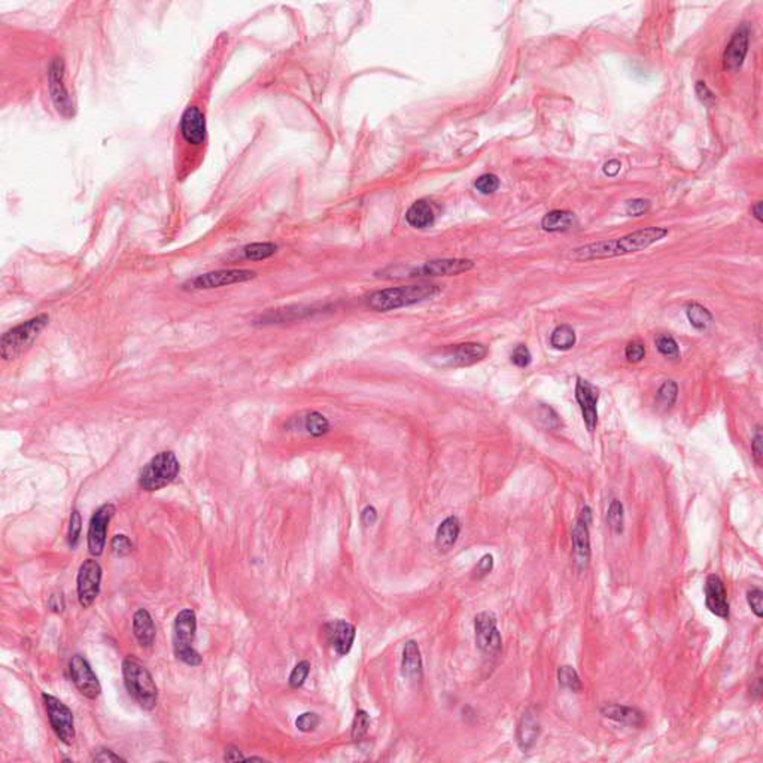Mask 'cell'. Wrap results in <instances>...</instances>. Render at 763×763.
<instances>
[{
  "label": "cell",
  "instance_id": "obj_12",
  "mask_svg": "<svg viewBox=\"0 0 763 763\" xmlns=\"http://www.w3.org/2000/svg\"><path fill=\"white\" fill-rule=\"evenodd\" d=\"M100 582H102V567L96 559H87L79 567L78 579H76V589H78V600L79 604L88 608L100 592Z\"/></svg>",
  "mask_w": 763,
  "mask_h": 763
},
{
  "label": "cell",
  "instance_id": "obj_19",
  "mask_svg": "<svg viewBox=\"0 0 763 763\" xmlns=\"http://www.w3.org/2000/svg\"><path fill=\"white\" fill-rule=\"evenodd\" d=\"M206 120L205 114L197 106L186 108L181 118V135L186 144L203 145L206 140Z\"/></svg>",
  "mask_w": 763,
  "mask_h": 763
},
{
  "label": "cell",
  "instance_id": "obj_1",
  "mask_svg": "<svg viewBox=\"0 0 763 763\" xmlns=\"http://www.w3.org/2000/svg\"><path fill=\"white\" fill-rule=\"evenodd\" d=\"M668 234H670V230L664 227L641 228L613 240H601L596 243L579 246V248L572 249L570 256L574 261H593L626 254H635L647 249L649 246L657 242H661Z\"/></svg>",
  "mask_w": 763,
  "mask_h": 763
},
{
  "label": "cell",
  "instance_id": "obj_33",
  "mask_svg": "<svg viewBox=\"0 0 763 763\" xmlns=\"http://www.w3.org/2000/svg\"><path fill=\"white\" fill-rule=\"evenodd\" d=\"M558 683L562 689L570 690L572 694H579L582 692V680L576 668L571 665H563L558 670Z\"/></svg>",
  "mask_w": 763,
  "mask_h": 763
},
{
  "label": "cell",
  "instance_id": "obj_50",
  "mask_svg": "<svg viewBox=\"0 0 763 763\" xmlns=\"http://www.w3.org/2000/svg\"><path fill=\"white\" fill-rule=\"evenodd\" d=\"M92 760L94 762H125V759L115 755L112 750H106V748L99 750L97 753L92 756Z\"/></svg>",
  "mask_w": 763,
  "mask_h": 763
},
{
  "label": "cell",
  "instance_id": "obj_35",
  "mask_svg": "<svg viewBox=\"0 0 763 763\" xmlns=\"http://www.w3.org/2000/svg\"><path fill=\"white\" fill-rule=\"evenodd\" d=\"M678 397V385L674 380H666L657 391V403L664 408H671Z\"/></svg>",
  "mask_w": 763,
  "mask_h": 763
},
{
  "label": "cell",
  "instance_id": "obj_43",
  "mask_svg": "<svg viewBox=\"0 0 763 763\" xmlns=\"http://www.w3.org/2000/svg\"><path fill=\"white\" fill-rule=\"evenodd\" d=\"M474 185L477 188V191H480L482 194H492V193H495L498 190L500 179H498L497 174L486 173V174L480 176Z\"/></svg>",
  "mask_w": 763,
  "mask_h": 763
},
{
  "label": "cell",
  "instance_id": "obj_27",
  "mask_svg": "<svg viewBox=\"0 0 763 763\" xmlns=\"http://www.w3.org/2000/svg\"><path fill=\"white\" fill-rule=\"evenodd\" d=\"M406 221L410 227L424 230L434 224L436 215H434V209L428 202L418 200L408 207L406 214Z\"/></svg>",
  "mask_w": 763,
  "mask_h": 763
},
{
  "label": "cell",
  "instance_id": "obj_42",
  "mask_svg": "<svg viewBox=\"0 0 763 763\" xmlns=\"http://www.w3.org/2000/svg\"><path fill=\"white\" fill-rule=\"evenodd\" d=\"M111 549H112L115 556H127L133 551V543L130 542V538H128L127 535L118 534V535H115L112 538Z\"/></svg>",
  "mask_w": 763,
  "mask_h": 763
},
{
  "label": "cell",
  "instance_id": "obj_5",
  "mask_svg": "<svg viewBox=\"0 0 763 763\" xmlns=\"http://www.w3.org/2000/svg\"><path fill=\"white\" fill-rule=\"evenodd\" d=\"M48 315H38L34 318L22 322L13 330L6 331L0 338V354L5 361L15 359L21 357L33 345L34 340L42 333L43 328L48 325Z\"/></svg>",
  "mask_w": 763,
  "mask_h": 763
},
{
  "label": "cell",
  "instance_id": "obj_46",
  "mask_svg": "<svg viewBox=\"0 0 763 763\" xmlns=\"http://www.w3.org/2000/svg\"><path fill=\"white\" fill-rule=\"evenodd\" d=\"M492 570H494V556L486 554L477 562V565L474 568V579L482 580L483 577L488 576V574H490Z\"/></svg>",
  "mask_w": 763,
  "mask_h": 763
},
{
  "label": "cell",
  "instance_id": "obj_37",
  "mask_svg": "<svg viewBox=\"0 0 763 763\" xmlns=\"http://www.w3.org/2000/svg\"><path fill=\"white\" fill-rule=\"evenodd\" d=\"M370 727V715L366 710H358L355 714L354 723H352V739L354 741H361V739L367 735Z\"/></svg>",
  "mask_w": 763,
  "mask_h": 763
},
{
  "label": "cell",
  "instance_id": "obj_29",
  "mask_svg": "<svg viewBox=\"0 0 763 763\" xmlns=\"http://www.w3.org/2000/svg\"><path fill=\"white\" fill-rule=\"evenodd\" d=\"M303 427L312 437H322L331 428L330 420H328L322 413L315 412V410L313 412L306 413V418H304L303 420Z\"/></svg>",
  "mask_w": 763,
  "mask_h": 763
},
{
  "label": "cell",
  "instance_id": "obj_7",
  "mask_svg": "<svg viewBox=\"0 0 763 763\" xmlns=\"http://www.w3.org/2000/svg\"><path fill=\"white\" fill-rule=\"evenodd\" d=\"M197 631V617L193 610L186 608L176 616L173 624V649L174 656L179 661L190 666H198L202 664V656L194 647L193 642Z\"/></svg>",
  "mask_w": 763,
  "mask_h": 763
},
{
  "label": "cell",
  "instance_id": "obj_54",
  "mask_svg": "<svg viewBox=\"0 0 763 763\" xmlns=\"http://www.w3.org/2000/svg\"><path fill=\"white\" fill-rule=\"evenodd\" d=\"M620 167L621 164L617 161V160H612L604 164V173L607 176H616L619 172H620Z\"/></svg>",
  "mask_w": 763,
  "mask_h": 763
},
{
  "label": "cell",
  "instance_id": "obj_47",
  "mask_svg": "<svg viewBox=\"0 0 763 763\" xmlns=\"http://www.w3.org/2000/svg\"><path fill=\"white\" fill-rule=\"evenodd\" d=\"M650 202L644 200V198H635V200H629L626 203V214L631 216H641L645 212H649Z\"/></svg>",
  "mask_w": 763,
  "mask_h": 763
},
{
  "label": "cell",
  "instance_id": "obj_55",
  "mask_svg": "<svg viewBox=\"0 0 763 763\" xmlns=\"http://www.w3.org/2000/svg\"><path fill=\"white\" fill-rule=\"evenodd\" d=\"M751 214L757 219L762 221V202H757L753 207H751Z\"/></svg>",
  "mask_w": 763,
  "mask_h": 763
},
{
  "label": "cell",
  "instance_id": "obj_48",
  "mask_svg": "<svg viewBox=\"0 0 763 763\" xmlns=\"http://www.w3.org/2000/svg\"><path fill=\"white\" fill-rule=\"evenodd\" d=\"M625 357L629 362L637 364L645 357V348L640 342H631L625 349Z\"/></svg>",
  "mask_w": 763,
  "mask_h": 763
},
{
  "label": "cell",
  "instance_id": "obj_25",
  "mask_svg": "<svg viewBox=\"0 0 763 763\" xmlns=\"http://www.w3.org/2000/svg\"><path fill=\"white\" fill-rule=\"evenodd\" d=\"M461 534V522L456 516H449L446 518L437 528L436 531V547L441 554H448V551L456 544L458 538Z\"/></svg>",
  "mask_w": 763,
  "mask_h": 763
},
{
  "label": "cell",
  "instance_id": "obj_53",
  "mask_svg": "<svg viewBox=\"0 0 763 763\" xmlns=\"http://www.w3.org/2000/svg\"><path fill=\"white\" fill-rule=\"evenodd\" d=\"M224 760H227V762H239V760H246V757L242 755V751L238 747L230 745L226 750Z\"/></svg>",
  "mask_w": 763,
  "mask_h": 763
},
{
  "label": "cell",
  "instance_id": "obj_41",
  "mask_svg": "<svg viewBox=\"0 0 763 763\" xmlns=\"http://www.w3.org/2000/svg\"><path fill=\"white\" fill-rule=\"evenodd\" d=\"M81 528H82L81 514H79L78 510H74L72 514H70V523H69V532H67L69 546L72 549H75L78 546V543H79Z\"/></svg>",
  "mask_w": 763,
  "mask_h": 763
},
{
  "label": "cell",
  "instance_id": "obj_39",
  "mask_svg": "<svg viewBox=\"0 0 763 763\" xmlns=\"http://www.w3.org/2000/svg\"><path fill=\"white\" fill-rule=\"evenodd\" d=\"M656 348H657V350L661 352L662 355L670 357V358H677L678 354H680L678 345L671 336H659V337H657L656 338Z\"/></svg>",
  "mask_w": 763,
  "mask_h": 763
},
{
  "label": "cell",
  "instance_id": "obj_40",
  "mask_svg": "<svg viewBox=\"0 0 763 763\" xmlns=\"http://www.w3.org/2000/svg\"><path fill=\"white\" fill-rule=\"evenodd\" d=\"M319 723H321L319 715L316 713H312V711L300 714L297 717V720H296L297 729L301 731V732H313L316 727L319 726Z\"/></svg>",
  "mask_w": 763,
  "mask_h": 763
},
{
  "label": "cell",
  "instance_id": "obj_30",
  "mask_svg": "<svg viewBox=\"0 0 763 763\" xmlns=\"http://www.w3.org/2000/svg\"><path fill=\"white\" fill-rule=\"evenodd\" d=\"M577 342L576 331L570 325H559L550 336V345L558 350H568Z\"/></svg>",
  "mask_w": 763,
  "mask_h": 763
},
{
  "label": "cell",
  "instance_id": "obj_26",
  "mask_svg": "<svg viewBox=\"0 0 763 763\" xmlns=\"http://www.w3.org/2000/svg\"><path fill=\"white\" fill-rule=\"evenodd\" d=\"M133 632L142 647H151L156 641V625L148 610L140 608L133 616Z\"/></svg>",
  "mask_w": 763,
  "mask_h": 763
},
{
  "label": "cell",
  "instance_id": "obj_13",
  "mask_svg": "<svg viewBox=\"0 0 763 763\" xmlns=\"http://www.w3.org/2000/svg\"><path fill=\"white\" fill-rule=\"evenodd\" d=\"M48 88L55 109L63 116H72L74 102L64 84V63L62 58H53L48 66Z\"/></svg>",
  "mask_w": 763,
  "mask_h": 763
},
{
  "label": "cell",
  "instance_id": "obj_44",
  "mask_svg": "<svg viewBox=\"0 0 763 763\" xmlns=\"http://www.w3.org/2000/svg\"><path fill=\"white\" fill-rule=\"evenodd\" d=\"M747 603L757 619L763 617V592L759 588H753L747 592Z\"/></svg>",
  "mask_w": 763,
  "mask_h": 763
},
{
  "label": "cell",
  "instance_id": "obj_8",
  "mask_svg": "<svg viewBox=\"0 0 763 763\" xmlns=\"http://www.w3.org/2000/svg\"><path fill=\"white\" fill-rule=\"evenodd\" d=\"M486 355L488 348L482 343H461L439 350L437 354L431 355L429 361L441 369H461L474 366L483 361Z\"/></svg>",
  "mask_w": 763,
  "mask_h": 763
},
{
  "label": "cell",
  "instance_id": "obj_10",
  "mask_svg": "<svg viewBox=\"0 0 763 763\" xmlns=\"http://www.w3.org/2000/svg\"><path fill=\"white\" fill-rule=\"evenodd\" d=\"M42 701L45 703L46 713H48V719L54 734L63 744L70 745L75 739L74 713L60 699L54 698L53 695L43 694Z\"/></svg>",
  "mask_w": 763,
  "mask_h": 763
},
{
  "label": "cell",
  "instance_id": "obj_11",
  "mask_svg": "<svg viewBox=\"0 0 763 763\" xmlns=\"http://www.w3.org/2000/svg\"><path fill=\"white\" fill-rule=\"evenodd\" d=\"M476 645L486 656H498L502 649V638L498 631L497 616L492 612H482L474 617Z\"/></svg>",
  "mask_w": 763,
  "mask_h": 763
},
{
  "label": "cell",
  "instance_id": "obj_51",
  "mask_svg": "<svg viewBox=\"0 0 763 763\" xmlns=\"http://www.w3.org/2000/svg\"><path fill=\"white\" fill-rule=\"evenodd\" d=\"M378 518H379L378 510H376L373 506H367L361 513V522L364 526L374 525L376 522H378Z\"/></svg>",
  "mask_w": 763,
  "mask_h": 763
},
{
  "label": "cell",
  "instance_id": "obj_34",
  "mask_svg": "<svg viewBox=\"0 0 763 763\" xmlns=\"http://www.w3.org/2000/svg\"><path fill=\"white\" fill-rule=\"evenodd\" d=\"M607 523L614 534H621L625 528V509L619 500H613L607 511Z\"/></svg>",
  "mask_w": 763,
  "mask_h": 763
},
{
  "label": "cell",
  "instance_id": "obj_14",
  "mask_svg": "<svg viewBox=\"0 0 763 763\" xmlns=\"http://www.w3.org/2000/svg\"><path fill=\"white\" fill-rule=\"evenodd\" d=\"M114 504H103L91 516L88 526V550L92 556H100L106 546V534L111 519L114 518Z\"/></svg>",
  "mask_w": 763,
  "mask_h": 763
},
{
  "label": "cell",
  "instance_id": "obj_23",
  "mask_svg": "<svg viewBox=\"0 0 763 763\" xmlns=\"http://www.w3.org/2000/svg\"><path fill=\"white\" fill-rule=\"evenodd\" d=\"M542 732V726H539L538 715L532 711L528 710L522 715V719L518 724V732H516V739H518V745L522 751H528L534 747L537 739Z\"/></svg>",
  "mask_w": 763,
  "mask_h": 763
},
{
  "label": "cell",
  "instance_id": "obj_9",
  "mask_svg": "<svg viewBox=\"0 0 763 763\" xmlns=\"http://www.w3.org/2000/svg\"><path fill=\"white\" fill-rule=\"evenodd\" d=\"M256 273L248 268H222L209 272L205 275H198L190 280H186L182 285L184 289H215L221 287H230L234 284H242L255 279Z\"/></svg>",
  "mask_w": 763,
  "mask_h": 763
},
{
  "label": "cell",
  "instance_id": "obj_52",
  "mask_svg": "<svg viewBox=\"0 0 763 763\" xmlns=\"http://www.w3.org/2000/svg\"><path fill=\"white\" fill-rule=\"evenodd\" d=\"M696 94H698L699 100L703 102V103H707V104H708V103H713V102H714V94H713L711 90L706 85V82H702V81L698 82V84H696Z\"/></svg>",
  "mask_w": 763,
  "mask_h": 763
},
{
  "label": "cell",
  "instance_id": "obj_28",
  "mask_svg": "<svg viewBox=\"0 0 763 763\" xmlns=\"http://www.w3.org/2000/svg\"><path fill=\"white\" fill-rule=\"evenodd\" d=\"M576 215L570 210H551L542 219V227L546 231H567L576 226Z\"/></svg>",
  "mask_w": 763,
  "mask_h": 763
},
{
  "label": "cell",
  "instance_id": "obj_6",
  "mask_svg": "<svg viewBox=\"0 0 763 763\" xmlns=\"http://www.w3.org/2000/svg\"><path fill=\"white\" fill-rule=\"evenodd\" d=\"M179 469V461L173 452H160L140 472L139 486L148 492L160 490L174 482Z\"/></svg>",
  "mask_w": 763,
  "mask_h": 763
},
{
  "label": "cell",
  "instance_id": "obj_49",
  "mask_svg": "<svg viewBox=\"0 0 763 763\" xmlns=\"http://www.w3.org/2000/svg\"><path fill=\"white\" fill-rule=\"evenodd\" d=\"M762 443H763L762 427L757 425L756 431H755V436H753V439H751V451H753V458H755V461H756L757 465H762V458H763Z\"/></svg>",
  "mask_w": 763,
  "mask_h": 763
},
{
  "label": "cell",
  "instance_id": "obj_16",
  "mask_svg": "<svg viewBox=\"0 0 763 763\" xmlns=\"http://www.w3.org/2000/svg\"><path fill=\"white\" fill-rule=\"evenodd\" d=\"M576 400L580 406L584 425L589 432H593L598 424V391L595 386L583 378H577Z\"/></svg>",
  "mask_w": 763,
  "mask_h": 763
},
{
  "label": "cell",
  "instance_id": "obj_3",
  "mask_svg": "<svg viewBox=\"0 0 763 763\" xmlns=\"http://www.w3.org/2000/svg\"><path fill=\"white\" fill-rule=\"evenodd\" d=\"M474 268V263L465 258H440L431 260L419 267H388L380 272L383 279H401V277H439V276H456Z\"/></svg>",
  "mask_w": 763,
  "mask_h": 763
},
{
  "label": "cell",
  "instance_id": "obj_32",
  "mask_svg": "<svg viewBox=\"0 0 763 763\" xmlns=\"http://www.w3.org/2000/svg\"><path fill=\"white\" fill-rule=\"evenodd\" d=\"M686 315H687V319L692 324V326H695L696 330H699V331L707 330V328L713 322L711 312L708 309L703 308V306H701V304H698V303L689 304Z\"/></svg>",
  "mask_w": 763,
  "mask_h": 763
},
{
  "label": "cell",
  "instance_id": "obj_18",
  "mask_svg": "<svg viewBox=\"0 0 763 763\" xmlns=\"http://www.w3.org/2000/svg\"><path fill=\"white\" fill-rule=\"evenodd\" d=\"M706 604L710 612L720 619L727 620L731 616L729 601L723 580L717 574H711L706 582Z\"/></svg>",
  "mask_w": 763,
  "mask_h": 763
},
{
  "label": "cell",
  "instance_id": "obj_22",
  "mask_svg": "<svg viewBox=\"0 0 763 763\" xmlns=\"http://www.w3.org/2000/svg\"><path fill=\"white\" fill-rule=\"evenodd\" d=\"M600 713L608 720L631 727H641L645 723V714L635 707L620 706V703H604L600 708Z\"/></svg>",
  "mask_w": 763,
  "mask_h": 763
},
{
  "label": "cell",
  "instance_id": "obj_15",
  "mask_svg": "<svg viewBox=\"0 0 763 763\" xmlns=\"http://www.w3.org/2000/svg\"><path fill=\"white\" fill-rule=\"evenodd\" d=\"M69 671L75 686L88 699H96L102 694V686L90 664L81 654H75L69 662Z\"/></svg>",
  "mask_w": 763,
  "mask_h": 763
},
{
  "label": "cell",
  "instance_id": "obj_4",
  "mask_svg": "<svg viewBox=\"0 0 763 763\" xmlns=\"http://www.w3.org/2000/svg\"><path fill=\"white\" fill-rule=\"evenodd\" d=\"M123 675L125 689L144 710L156 708L158 701V689L151 673L136 659L127 657L123 662Z\"/></svg>",
  "mask_w": 763,
  "mask_h": 763
},
{
  "label": "cell",
  "instance_id": "obj_21",
  "mask_svg": "<svg viewBox=\"0 0 763 763\" xmlns=\"http://www.w3.org/2000/svg\"><path fill=\"white\" fill-rule=\"evenodd\" d=\"M748 51V27L741 26L734 34L731 42L727 43L723 54L724 69L729 72H736L743 66Z\"/></svg>",
  "mask_w": 763,
  "mask_h": 763
},
{
  "label": "cell",
  "instance_id": "obj_20",
  "mask_svg": "<svg viewBox=\"0 0 763 763\" xmlns=\"http://www.w3.org/2000/svg\"><path fill=\"white\" fill-rule=\"evenodd\" d=\"M571 543L574 563H576L579 571H583L588 568L591 562V532L589 523L584 522L582 518H579L572 525Z\"/></svg>",
  "mask_w": 763,
  "mask_h": 763
},
{
  "label": "cell",
  "instance_id": "obj_2",
  "mask_svg": "<svg viewBox=\"0 0 763 763\" xmlns=\"http://www.w3.org/2000/svg\"><path fill=\"white\" fill-rule=\"evenodd\" d=\"M440 287L436 284H413L406 287H394L374 291L366 300L367 308L374 312H391L413 304L422 303L437 297L440 294Z\"/></svg>",
  "mask_w": 763,
  "mask_h": 763
},
{
  "label": "cell",
  "instance_id": "obj_31",
  "mask_svg": "<svg viewBox=\"0 0 763 763\" xmlns=\"http://www.w3.org/2000/svg\"><path fill=\"white\" fill-rule=\"evenodd\" d=\"M276 251H277V245L270 243V242H263V243L258 242V243L246 245L242 249V256L245 258V260L260 261V260H267V258L275 255Z\"/></svg>",
  "mask_w": 763,
  "mask_h": 763
},
{
  "label": "cell",
  "instance_id": "obj_17",
  "mask_svg": "<svg viewBox=\"0 0 763 763\" xmlns=\"http://www.w3.org/2000/svg\"><path fill=\"white\" fill-rule=\"evenodd\" d=\"M357 635L355 626L346 620L337 619L325 625V638L337 654L345 656L350 652Z\"/></svg>",
  "mask_w": 763,
  "mask_h": 763
},
{
  "label": "cell",
  "instance_id": "obj_24",
  "mask_svg": "<svg viewBox=\"0 0 763 763\" xmlns=\"http://www.w3.org/2000/svg\"><path fill=\"white\" fill-rule=\"evenodd\" d=\"M422 654L416 641L408 640L404 644L403 659H401V674L410 682H419L422 678Z\"/></svg>",
  "mask_w": 763,
  "mask_h": 763
},
{
  "label": "cell",
  "instance_id": "obj_45",
  "mask_svg": "<svg viewBox=\"0 0 763 763\" xmlns=\"http://www.w3.org/2000/svg\"><path fill=\"white\" fill-rule=\"evenodd\" d=\"M531 361H532V355H531L530 349H528L525 345H519L518 348L513 350L511 362L514 364L516 367L526 369L531 364Z\"/></svg>",
  "mask_w": 763,
  "mask_h": 763
},
{
  "label": "cell",
  "instance_id": "obj_38",
  "mask_svg": "<svg viewBox=\"0 0 763 763\" xmlns=\"http://www.w3.org/2000/svg\"><path fill=\"white\" fill-rule=\"evenodd\" d=\"M309 673H310V662L309 661L298 662L294 666V670H292L291 674H289V680H288L289 687L291 689L301 687L304 685V682H306Z\"/></svg>",
  "mask_w": 763,
  "mask_h": 763
},
{
  "label": "cell",
  "instance_id": "obj_36",
  "mask_svg": "<svg viewBox=\"0 0 763 763\" xmlns=\"http://www.w3.org/2000/svg\"><path fill=\"white\" fill-rule=\"evenodd\" d=\"M537 420L538 424L546 429H558L561 427L559 415L554 408L546 404H539L537 408Z\"/></svg>",
  "mask_w": 763,
  "mask_h": 763
}]
</instances>
